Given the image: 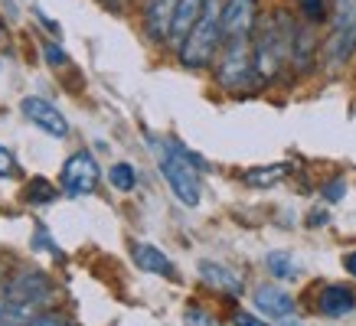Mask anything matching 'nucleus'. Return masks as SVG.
Wrapping results in <instances>:
<instances>
[{
  "label": "nucleus",
  "mask_w": 356,
  "mask_h": 326,
  "mask_svg": "<svg viewBox=\"0 0 356 326\" xmlns=\"http://www.w3.org/2000/svg\"><path fill=\"white\" fill-rule=\"evenodd\" d=\"M180 7V0H147V10H144V26L151 40H170V26H173V13Z\"/></svg>",
  "instance_id": "10"
},
{
  "label": "nucleus",
  "mask_w": 356,
  "mask_h": 326,
  "mask_svg": "<svg viewBox=\"0 0 356 326\" xmlns=\"http://www.w3.org/2000/svg\"><path fill=\"white\" fill-rule=\"evenodd\" d=\"M343 193H346V183H343V180H334V183L324 186V199H330V203H337V199H340Z\"/></svg>",
  "instance_id": "26"
},
{
  "label": "nucleus",
  "mask_w": 356,
  "mask_h": 326,
  "mask_svg": "<svg viewBox=\"0 0 356 326\" xmlns=\"http://www.w3.org/2000/svg\"><path fill=\"white\" fill-rule=\"evenodd\" d=\"M7 176H17V160H13V153L0 144V180H7Z\"/></svg>",
  "instance_id": "24"
},
{
  "label": "nucleus",
  "mask_w": 356,
  "mask_h": 326,
  "mask_svg": "<svg viewBox=\"0 0 356 326\" xmlns=\"http://www.w3.org/2000/svg\"><path fill=\"white\" fill-rule=\"evenodd\" d=\"M102 183V170H98V163L92 153H72L63 166V176H59V186H63L65 196H92Z\"/></svg>",
  "instance_id": "6"
},
{
  "label": "nucleus",
  "mask_w": 356,
  "mask_h": 326,
  "mask_svg": "<svg viewBox=\"0 0 356 326\" xmlns=\"http://www.w3.org/2000/svg\"><path fill=\"white\" fill-rule=\"evenodd\" d=\"M186 326H222V323L216 316H209L206 310H200V307H190L186 310Z\"/></svg>",
  "instance_id": "23"
},
{
  "label": "nucleus",
  "mask_w": 356,
  "mask_h": 326,
  "mask_svg": "<svg viewBox=\"0 0 356 326\" xmlns=\"http://www.w3.org/2000/svg\"><path fill=\"white\" fill-rule=\"evenodd\" d=\"M284 326H301V323H298V320H291V316H288V320H284Z\"/></svg>",
  "instance_id": "31"
},
{
  "label": "nucleus",
  "mask_w": 356,
  "mask_h": 326,
  "mask_svg": "<svg viewBox=\"0 0 356 326\" xmlns=\"http://www.w3.org/2000/svg\"><path fill=\"white\" fill-rule=\"evenodd\" d=\"M255 307L265 310L268 316H275V320H288V316L294 314L291 293H284L281 287H275V284H261L259 291H255Z\"/></svg>",
  "instance_id": "11"
},
{
  "label": "nucleus",
  "mask_w": 356,
  "mask_h": 326,
  "mask_svg": "<svg viewBox=\"0 0 356 326\" xmlns=\"http://www.w3.org/2000/svg\"><path fill=\"white\" fill-rule=\"evenodd\" d=\"M20 111H23V118L33 121L43 134H49L56 141L69 137V121L63 118V111L56 108L53 101H46V98H40V95H26L20 101Z\"/></svg>",
  "instance_id": "7"
},
{
  "label": "nucleus",
  "mask_w": 356,
  "mask_h": 326,
  "mask_svg": "<svg viewBox=\"0 0 356 326\" xmlns=\"http://www.w3.org/2000/svg\"><path fill=\"white\" fill-rule=\"evenodd\" d=\"M0 293H3V291H0Z\"/></svg>",
  "instance_id": "33"
},
{
  "label": "nucleus",
  "mask_w": 356,
  "mask_h": 326,
  "mask_svg": "<svg viewBox=\"0 0 356 326\" xmlns=\"http://www.w3.org/2000/svg\"><path fill=\"white\" fill-rule=\"evenodd\" d=\"M46 59H49V65H63L65 62V53L56 43H46Z\"/></svg>",
  "instance_id": "28"
},
{
  "label": "nucleus",
  "mask_w": 356,
  "mask_h": 326,
  "mask_svg": "<svg viewBox=\"0 0 356 326\" xmlns=\"http://www.w3.org/2000/svg\"><path fill=\"white\" fill-rule=\"evenodd\" d=\"M36 316V304H23V300H0V326H26Z\"/></svg>",
  "instance_id": "18"
},
{
  "label": "nucleus",
  "mask_w": 356,
  "mask_h": 326,
  "mask_svg": "<svg viewBox=\"0 0 356 326\" xmlns=\"http://www.w3.org/2000/svg\"><path fill=\"white\" fill-rule=\"evenodd\" d=\"M356 53V0H334V30L327 40L330 65H343Z\"/></svg>",
  "instance_id": "5"
},
{
  "label": "nucleus",
  "mask_w": 356,
  "mask_h": 326,
  "mask_svg": "<svg viewBox=\"0 0 356 326\" xmlns=\"http://www.w3.org/2000/svg\"><path fill=\"white\" fill-rule=\"evenodd\" d=\"M26 326H65L63 316H56V314H36Z\"/></svg>",
  "instance_id": "25"
},
{
  "label": "nucleus",
  "mask_w": 356,
  "mask_h": 326,
  "mask_svg": "<svg viewBox=\"0 0 356 326\" xmlns=\"http://www.w3.org/2000/svg\"><path fill=\"white\" fill-rule=\"evenodd\" d=\"M232 323L236 326H268V323H261L259 316H252V314H245V310H238L236 316H232Z\"/></svg>",
  "instance_id": "27"
},
{
  "label": "nucleus",
  "mask_w": 356,
  "mask_h": 326,
  "mask_svg": "<svg viewBox=\"0 0 356 326\" xmlns=\"http://www.w3.org/2000/svg\"><path fill=\"white\" fill-rule=\"evenodd\" d=\"M317 55V43H314L311 26H294V46H291V62L298 72H307Z\"/></svg>",
  "instance_id": "16"
},
{
  "label": "nucleus",
  "mask_w": 356,
  "mask_h": 326,
  "mask_svg": "<svg viewBox=\"0 0 356 326\" xmlns=\"http://www.w3.org/2000/svg\"><path fill=\"white\" fill-rule=\"evenodd\" d=\"M222 49V7L219 0H206L203 17L180 43V62L186 69H206Z\"/></svg>",
  "instance_id": "2"
},
{
  "label": "nucleus",
  "mask_w": 356,
  "mask_h": 326,
  "mask_svg": "<svg viewBox=\"0 0 356 326\" xmlns=\"http://www.w3.org/2000/svg\"><path fill=\"white\" fill-rule=\"evenodd\" d=\"M343 268H346V271H350V274H353V277H356V251H350V255H346V258H343Z\"/></svg>",
  "instance_id": "29"
},
{
  "label": "nucleus",
  "mask_w": 356,
  "mask_h": 326,
  "mask_svg": "<svg viewBox=\"0 0 356 326\" xmlns=\"http://www.w3.org/2000/svg\"><path fill=\"white\" fill-rule=\"evenodd\" d=\"M108 183L115 186V189H121V193H128V189H134V183H138V173H134L131 163H115L108 170Z\"/></svg>",
  "instance_id": "21"
},
{
  "label": "nucleus",
  "mask_w": 356,
  "mask_h": 326,
  "mask_svg": "<svg viewBox=\"0 0 356 326\" xmlns=\"http://www.w3.org/2000/svg\"><path fill=\"white\" fill-rule=\"evenodd\" d=\"M294 46V20L284 10H278L255 36V72L261 82H271L281 76V69L291 62Z\"/></svg>",
  "instance_id": "1"
},
{
  "label": "nucleus",
  "mask_w": 356,
  "mask_h": 326,
  "mask_svg": "<svg viewBox=\"0 0 356 326\" xmlns=\"http://www.w3.org/2000/svg\"><path fill=\"white\" fill-rule=\"evenodd\" d=\"M216 78H219V85L229 88V92H242V88L252 85V78H259V72H255V46L248 43V40L222 43Z\"/></svg>",
  "instance_id": "4"
},
{
  "label": "nucleus",
  "mask_w": 356,
  "mask_h": 326,
  "mask_svg": "<svg viewBox=\"0 0 356 326\" xmlns=\"http://www.w3.org/2000/svg\"><path fill=\"white\" fill-rule=\"evenodd\" d=\"M353 307H356V297L350 287L330 284L321 293V314L324 316H346V314H353Z\"/></svg>",
  "instance_id": "15"
},
{
  "label": "nucleus",
  "mask_w": 356,
  "mask_h": 326,
  "mask_svg": "<svg viewBox=\"0 0 356 326\" xmlns=\"http://www.w3.org/2000/svg\"><path fill=\"white\" fill-rule=\"evenodd\" d=\"M111 3H118V0H111Z\"/></svg>",
  "instance_id": "32"
},
{
  "label": "nucleus",
  "mask_w": 356,
  "mask_h": 326,
  "mask_svg": "<svg viewBox=\"0 0 356 326\" xmlns=\"http://www.w3.org/2000/svg\"><path fill=\"white\" fill-rule=\"evenodd\" d=\"M259 3L255 0H222V43L248 40L255 30Z\"/></svg>",
  "instance_id": "8"
},
{
  "label": "nucleus",
  "mask_w": 356,
  "mask_h": 326,
  "mask_svg": "<svg viewBox=\"0 0 356 326\" xmlns=\"http://www.w3.org/2000/svg\"><path fill=\"white\" fill-rule=\"evenodd\" d=\"M200 277H203V284H209V287H216V291L222 293H242V277H238L236 271H229L226 264H219V261H203L200 264Z\"/></svg>",
  "instance_id": "13"
},
{
  "label": "nucleus",
  "mask_w": 356,
  "mask_h": 326,
  "mask_svg": "<svg viewBox=\"0 0 356 326\" xmlns=\"http://www.w3.org/2000/svg\"><path fill=\"white\" fill-rule=\"evenodd\" d=\"M265 264H268V271L275 274V277H284V281H291V277L301 274V268H298L291 261V255H284V251H271L268 258H265Z\"/></svg>",
  "instance_id": "20"
},
{
  "label": "nucleus",
  "mask_w": 356,
  "mask_h": 326,
  "mask_svg": "<svg viewBox=\"0 0 356 326\" xmlns=\"http://www.w3.org/2000/svg\"><path fill=\"white\" fill-rule=\"evenodd\" d=\"M206 0H180V7L173 13V26H170V43L180 49V43L186 40V33L196 26V20L203 17Z\"/></svg>",
  "instance_id": "12"
},
{
  "label": "nucleus",
  "mask_w": 356,
  "mask_h": 326,
  "mask_svg": "<svg viewBox=\"0 0 356 326\" xmlns=\"http://www.w3.org/2000/svg\"><path fill=\"white\" fill-rule=\"evenodd\" d=\"M288 173H291V163H271V166H255V170H248L242 180H245V186L265 189V186L281 183V180H284Z\"/></svg>",
  "instance_id": "17"
},
{
  "label": "nucleus",
  "mask_w": 356,
  "mask_h": 326,
  "mask_svg": "<svg viewBox=\"0 0 356 326\" xmlns=\"http://www.w3.org/2000/svg\"><path fill=\"white\" fill-rule=\"evenodd\" d=\"M131 255H134V264H138L140 271L147 274H161V277H173V261L163 255L161 248H154V245H134L131 248Z\"/></svg>",
  "instance_id": "14"
},
{
  "label": "nucleus",
  "mask_w": 356,
  "mask_h": 326,
  "mask_svg": "<svg viewBox=\"0 0 356 326\" xmlns=\"http://www.w3.org/2000/svg\"><path fill=\"white\" fill-rule=\"evenodd\" d=\"M157 160H161V173L167 176V186L173 189V196H177L184 206L193 209L196 203H200V176H196V163L186 157V151L180 147V144L161 147Z\"/></svg>",
  "instance_id": "3"
},
{
  "label": "nucleus",
  "mask_w": 356,
  "mask_h": 326,
  "mask_svg": "<svg viewBox=\"0 0 356 326\" xmlns=\"http://www.w3.org/2000/svg\"><path fill=\"white\" fill-rule=\"evenodd\" d=\"M3 297L40 307L53 297V284H49V277H46L43 271H20L7 287H3Z\"/></svg>",
  "instance_id": "9"
},
{
  "label": "nucleus",
  "mask_w": 356,
  "mask_h": 326,
  "mask_svg": "<svg viewBox=\"0 0 356 326\" xmlns=\"http://www.w3.org/2000/svg\"><path fill=\"white\" fill-rule=\"evenodd\" d=\"M321 222H327V212H314V216H311V225H321Z\"/></svg>",
  "instance_id": "30"
},
{
  "label": "nucleus",
  "mask_w": 356,
  "mask_h": 326,
  "mask_svg": "<svg viewBox=\"0 0 356 326\" xmlns=\"http://www.w3.org/2000/svg\"><path fill=\"white\" fill-rule=\"evenodd\" d=\"M298 3H301V10H304V17H307V23H324V17H327L324 0H298Z\"/></svg>",
  "instance_id": "22"
},
{
  "label": "nucleus",
  "mask_w": 356,
  "mask_h": 326,
  "mask_svg": "<svg viewBox=\"0 0 356 326\" xmlns=\"http://www.w3.org/2000/svg\"><path fill=\"white\" fill-rule=\"evenodd\" d=\"M53 199H56V186L46 176H33L30 186H26V203L30 206H49Z\"/></svg>",
  "instance_id": "19"
}]
</instances>
